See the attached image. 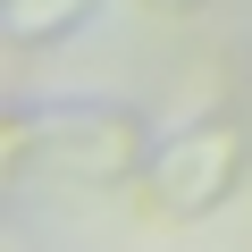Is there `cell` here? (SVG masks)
Returning a JSON list of instances; mask_svg holds the SVG:
<instances>
[{"mask_svg": "<svg viewBox=\"0 0 252 252\" xmlns=\"http://www.w3.org/2000/svg\"><path fill=\"white\" fill-rule=\"evenodd\" d=\"M93 9L101 0H0V34H9V51H42V42L76 34Z\"/></svg>", "mask_w": 252, "mask_h": 252, "instance_id": "obj_3", "label": "cell"}, {"mask_svg": "<svg viewBox=\"0 0 252 252\" xmlns=\"http://www.w3.org/2000/svg\"><path fill=\"white\" fill-rule=\"evenodd\" d=\"M152 118L126 101H34L0 118V168L34 185H135L152 160Z\"/></svg>", "mask_w": 252, "mask_h": 252, "instance_id": "obj_1", "label": "cell"}, {"mask_svg": "<svg viewBox=\"0 0 252 252\" xmlns=\"http://www.w3.org/2000/svg\"><path fill=\"white\" fill-rule=\"evenodd\" d=\"M244 168H252V135H244V118H227V109L185 118L177 135L152 143V160H143V177H135L143 219H160V227H193V219H210L219 202H235Z\"/></svg>", "mask_w": 252, "mask_h": 252, "instance_id": "obj_2", "label": "cell"}, {"mask_svg": "<svg viewBox=\"0 0 252 252\" xmlns=\"http://www.w3.org/2000/svg\"><path fill=\"white\" fill-rule=\"evenodd\" d=\"M143 9H160V17H193V9H210V0H143Z\"/></svg>", "mask_w": 252, "mask_h": 252, "instance_id": "obj_4", "label": "cell"}]
</instances>
